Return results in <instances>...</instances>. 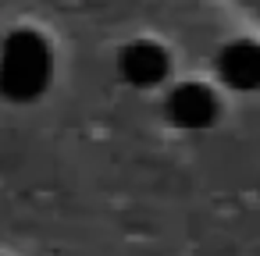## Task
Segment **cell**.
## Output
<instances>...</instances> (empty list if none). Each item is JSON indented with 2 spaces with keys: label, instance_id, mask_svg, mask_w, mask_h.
<instances>
[{
  "label": "cell",
  "instance_id": "obj_1",
  "mask_svg": "<svg viewBox=\"0 0 260 256\" xmlns=\"http://www.w3.org/2000/svg\"><path fill=\"white\" fill-rule=\"evenodd\" d=\"M54 71L50 47L40 32L18 29L0 47V93L11 100H36Z\"/></svg>",
  "mask_w": 260,
  "mask_h": 256
},
{
  "label": "cell",
  "instance_id": "obj_2",
  "mask_svg": "<svg viewBox=\"0 0 260 256\" xmlns=\"http://www.w3.org/2000/svg\"><path fill=\"white\" fill-rule=\"evenodd\" d=\"M217 114V100L207 86L185 82L168 96V118L182 128H207Z\"/></svg>",
  "mask_w": 260,
  "mask_h": 256
},
{
  "label": "cell",
  "instance_id": "obj_3",
  "mask_svg": "<svg viewBox=\"0 0 260 256\" xmlns=\"http://www.w3.org/2000/svg\"><path fill=\"white\" fill-rule=\"evenodd\" d=\"M121 75L132 86H157L168 75V54H164V47H157L150 40L132 43L121 54Z\"/></svg>",
  "mask_w": 260,
  "mask_h": 256
},
{
  "label": "cell",
  "instance_id": "obj_4",
  "mask_svg": "<svg viewBox=\"0 0 260 256\" xmlns=\"http://www.w3.org/2000/svg\"><path fill=\"white\" fill-rule=\"evenodd\" d=\"M221 79L235 89H260V47L249 40H239L221 50Z\"/></svg>",
  "mask_w": 260,
  "mask_h": 256
}]
</instances>
